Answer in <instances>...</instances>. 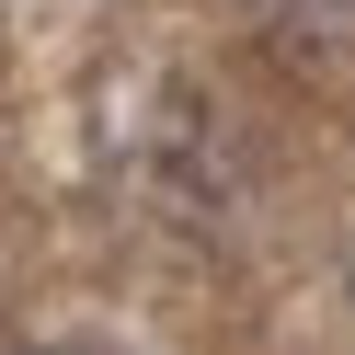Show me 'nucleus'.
<instances>
[{
    "mask_svg": "<svg viewBox=\"0 0 355 355\" xmlns=\"http://www.w3.org/2000/svg\"><path fill=\"white\" fill-rule=\"evenodd\" d=\"M12 355H138V344H103V332H46V344H12Z\"/></svg>",
    "mask_w": 355,
    "mask_h": 355,
    "instance_id": "obj_2",
    "label": "nucleus"
},
{
    "mask_svg": "<svg viewBox=\"0 0 355 355\" xmlns=\"http://www.w3.org/2000/svg\"><path fill=\"white\" fill-rule=\"evenodd\" d=\"M275 35H298V46H344L355 35V0H252Z\"/></svg>",
    "mask_w": 355,
    "mask_h": 355,
    "instance_id": "obj_1",
    "label": "nucleus"
}]
</instances>
